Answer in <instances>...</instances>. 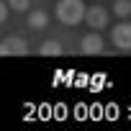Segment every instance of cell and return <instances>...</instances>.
<instances>
[{"mask_svg": "<svg viewBox=\"0 0 131 131\" xmlns=\"http://www.w3.org/2000/svg\"><path fill=\"white\" fill-rule=\"evenodd\" d=\"M85 3L82 0H59L57 3V18L67 26H75L85 18Z\"/></svg>", "mask_w": 131, "mask_h": 131, "instance_id": "1", "label": "cell"}, {"mask_svg": "<svg viewBox=\"0 0 131 131\" xmlns=\"http://www.w3.org/2000/svg\"><path fill=\"white\" fill-rule=\"evenodd\" d=\"M46 21H49V18H46L44 10H31V13H28V26H31V28H44Z\"/></svg>", "mask_w": 131, "mask_h": 131, "instance_id": "6", "label": "cell"}, {"mask_svg": "<svg viewBox=\"0 0 131 131\" xmlns=\"http://www.w3.org/2000/svg\"><path fill=\"white\" fill-rule=\"evenodd\" d=\"M8 10H10V8H8L5 3H0V23H3V21L8 18Z\"/></svg>", "mask_w": 131, "mask_h": 131, "instance_id": "10", "label": "cell"}, {"mask_svg": "<svg viewBox=\"0 0 131 131\" xmlns=\"http://www.w3.org/2000/svg\"><path fill=\"white\" fill-rule=\"evenodd\" d=\"M5 46H8L10 57H23V54H28V46H26V41H23V39H18V36H10V39H5Z\"/></svg>", "mask_w": 131, "mask_h": 131, "instance_id": "5", "label": "cell"}, {"mask_svg": "<svg viewBox=\"0 0 131 131\" xmlns=\"http://www.w3.org/2000/svg\"><path fill=\"white\" fill-rule=\"evenodd\" d=\"M0 57H10V51H8V46H5V41L0 44Z\"/></svg>", "mask_w": 131, "mask_h": 131, "instance_id": "11", "label": "cell"}, {"mask_svg": "<svg viewBox=\"0 0 131 131\" xmlns=\"http://www.w3.org/2000/svg\"><path fill=\"white\" fill-rule=\"evenodd\" d=\"M8 8L10 10H18V13L21 10H28L31 8V0H8Z\"/></svg>", "mask_w": 131, "mask_h": 131, "instance_id": "9", "label": "cell"}, {"mask_svg": "<svg viewBox=\"0 0 131 131\" xmlns=\"http://www.w3.org/2000/svg\"><path fill=\"white\" fill-rule=\"evenodd\" d=\"M85 21H88L90 28H103V26L108 23V10H105L103 5H90V8L85 10Z\"/></svg>", "mask_w": 131, "mask_h": 131, "instance_id": "3", "label": "cell"}, {"mask_svg": "<svg viewBox=\"0 0 131 131\" xmlns=\"http://www.w3.org/2000/svg\"><path fill=\"white\" fill-rule=\"evenodd\" d=\"M80 49H82V54H100V51H103V39H100L95 31H90V34L82 36Z\"/></svg>", "mask_w": 131, "mask_h": 131, "instance_id": "4", "label": "cell"}, {"mask_svg": "<svg viewBox=\"0 0 131 131\" xmlns=\"http://www.w3.org/2000/svg\"><path fill=\"white\" fill-rule=\"evenodd\" d=\"M113 44L118 46V49H123V51H128L131 49V23H126V21H121L116 28H113Z\"/></svg>", "mask_w": 131, "mask_h": 131, "instance_id": "2", "label": "cell"}, {"mask_svg": "<svg viewBox=\"0 0 131 131\" xmlns=\"http://www.w3.org/2000/svg\"><path fill=\"white\" fill-rule=\"evenodd\" d=\"M113 13L118 18H128L131 16V0H116L113 3Z\"/></svg>", "mask_w": 131, "mask_h": 131, "instance_id": "8", "label": "cell"}, {"mask_svg": "<svg viewBox=\"0 0 131 131\" xmlns=\"http://www.w3.org/2000/svg\"><path fill=\"white\" fill-rule=\"evenodd\" d=\"M39 51H41V54H44V57H59V54H62V44H59V41H54V39H51V41H44V44H41V49H39Z\"/></svg>", "mask_w": 131, "mask_h": 131, "instance_id": "7", "label": "cell"}]
</instances>
